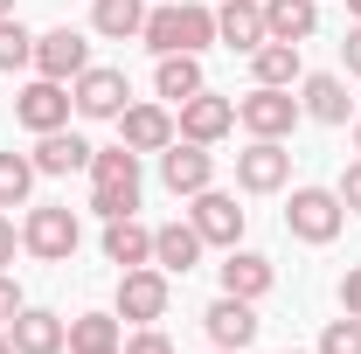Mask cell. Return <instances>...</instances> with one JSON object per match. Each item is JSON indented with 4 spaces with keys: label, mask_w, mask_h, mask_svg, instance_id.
<instances>
[{
    "label": "cell",
    "mask_w": 361,
    "mask_h": 354,
    "mask_svg": "<svg viewBox=\"0 0 361 354\" xmlns=\"http://www.w3.org/2000/svg\"><path fill=\"white\" fill-rule=\"evenodd\" d=\"M139 42L153 56H202L216 42V7L209 0H167V7H146V28Z\"/></svg>",
    "instance_id": "6da1fadb"
},
{
    "label": "cell",
    "mask_w": 361,
    "mask_h": 354,
    "mask_svg": "<svg viewBox=\"0 0 361 354\" xmlns=\"http://www.w3.org/2000/svg\"><path fill=\"white\" fill-rule=\"evenodd\" d=\"M139 153L133 146H97L90 153V216H133L139 209Z\"/></svg>",
    "instance_id": "7a4b0ae2"
},
{
    "label": "cell",
    "mask_w": 361,
    "mask_h": 354,
    "mask_svg": "<svg viewBox=\"0 0 361 354\" xmlns=\"http://www.w3.org/2000/svg\"><path fill=\"white\" fill-rule=\"evenodd\" d=\"M77 209H63V202H35L28 216H21V250L35 257V264H70L77 257Z\"/></svg>",
    "instance_id": "3957f363"
},
{
    "label": "cell",
    "mask_w": 361,
    "mask_h": 354,
    "mask_svg": "<svg viewBox=\"0 0 361 354\" xmlns=\"http://www.w3.org/2000/svg\"><path fill=\"white\" fill-rule=\"evenodd\" d=\"M285 229H292L299 243H334V236L348 229V202H341L334 188H292V202H285Z\"/></svg>",
    "instance_id": "277c9868"
},
{
    "label": "cell",
    "mask_w": 361,
    "mask_h": 354,
    "mask_svg": "<svg viewBox=\"0 0 361 354\" xmlns=\"http://www.w3.org/2000/svg\"><path fill=\"white\" fill-rule=\"evenodd\" d=\"M306 111H299V97L292 90H271V84H250V97H236V126L250 139H292Z\"/></svg>",
    "instance_id": "5b68a950"
},
{
    "label": "cell",
    "mask_w": 361,
    "mask_h": 354,
    "mask_svg": "<svg viewBox=\"0 0 361 354\" xmlns=\"http://www.w3.org/2000/svg\"><path fill=\"white\" fill-rule=\"evenodd\" d=\"M167 299H174V278H167L160 264H133V271H118V319L153 326V319H167Z\"/></svg>",
    "instance_id": "8992f818"
},
{
    "label": "cell",
    "mask_w": 361,
    "mask_h": 354,
    "mask_svg": "<svg viewBox=\"0 0 361 354\" xmlns=\"http://www.w3.org/2000/svg\"><path fill=\"white\" fill-rule=\"evenodd\" d=\"M188 222H195V236H202L209 250H236L250 216L236 209V195H223V188H202V195H188Z\"/></svg>",
    "instance_id": "52a82bcc"
},
{
    "label": "cell",
    "mask_w": 361,
    "mask_h": 354,
    "mask_svg": "<svg viewBox=\"0 0 361 354\" xmlns=\"http://www.w3.org/2000/svg\"><path fill=\"white\" fill-rule=\"evenodd\" d=\"M35 77H49V84H77L90 70V42L84 28H42L35 35V63H28Z\"/></svg>",
    "instance_id": "ba28073f"
},
{
    "label": "cell",
    "mask_w": 361,
    "mask_h": 354,
    "mask_svg": "<svg viewBox=\"0 0 361 354\" xmlns=\"http://www.w3.org/2000/svg\"><path fill=\"white\" fill-rule=\"evenodd\" d=\"M70 111H77V97H70V84H49V77H35V84L14 90V118L28 126V133H63L70 126Z\"/></svg>",
    "instance_id": "9c48e42d"
},
{
    "label": "cell",
    "mask_w": 361,
    "mask_h": 354,
    "mask_svg": "<svg viewBox=\"0 0 361 354\" xmlns=\"http://www.w3.org/2000/svg\"><path fill=\"white\" fill-rule=\"evenodd\" d=\"M160 188L167 195H202V188H216V153L209 146H195V139H174V146H160Z\"/></svg>",
    "instance_id": "30bf717a"
},
{
    "label": "cell",
    "mask_w": 361,
    "mask_h": 354,
    "mask_svg": "<svg viewBox=\"0 0 361 354\" xmlns=\"http://www.w3.org/2000/svg\"><path fill=\"white\" fill-rule=\"evenodd\" d=\"M77 97V118H118L126 104H133V84H126V70H111V63H90L84 77L70 84Z\"/></svg>",
    "instance_id": "8fae6325"
},
{
    "label": "cell",
    "mask_w": 361,
    "mask_h": 354,
    "mask_svg": "<svg viewBox=\"0 0 361 354\" xmlns=\"http://www.w3.org/2000/svg\"><path fill=\"white\" fill-rule=\"evenodd\" d=\"M285 181H292L285 139H250V146L236 153V188H243V195H278Z\"/></svg>",
    "instance_id": "7c38bea8"
},
{
    "label": "cell",
    "mask_w": 361,
    "mask_h": 354,
    "mask_svg": "<svg viewBox=\"0 0 361 354\" xmlns=\"http://www.w3.org/2000/svg\"><path fill=\"white\" fill-rule=\"evenodd\" d=\"M180 139H195V146H216V139L236 133V97H216V90H195L188 104H180Z\"/></svg>",
    "instance_id": "4fadbf2b"
},
{
    "label": "cell",
    "mask_w": 361,
    "mask_h": 354,
    "mask_svg": "<svg viewBox=\"0 0 361 354\" xmlns=\"http://www.w3.org/2000/svg\"><path fill=\"white\" fill-rule=\"evenodd\" d=\"M111 126H118V146H133V153H160V146L180 139V126H174L167 104H126Z\"/></svg>",
    "instance_id": "5bb4252c"
},
{
    "label": "cell",
    "mask_w": 361,
    "mask_h": 354,
    "mask_svg": "<svg viewBox=\"0 0 361 354\" xmlns=\"http://www.w3.org/2000/svg\"><path fill=\"white\" fill-rule=\"evenodd\" d=\"M7 341H14V354H63L70 348V319H56L49 306H21L7 319Z\"/></svg>",
    "instance_id": "9a60e30c"
},
{
    "label": "cell",
    "mask_w": 361,
    "mask_h": 354,
    "mask_svg": "<svg viewBox=\"0 0 361 354\" xmlns=\"http://www.w3.org/2000/svg\"><path fill=\"white\" fill-rule=\"evenodd\" d=\"M202 326H209V341H216V348H250V341H257V326H264V319H257V306H250V299H216V306L202 312Z\"/></svg>",
    "instance_id": "2e32d148"
},
{
    "label": "cell",
    "mask_w": 361,
    "mask_h": 354,
    "mask_svg": "<svg viewBox=\"0 0 361 354\" xmlns=\"http://www.w3.org/2000/svg\"><path fill=\"white\" fill-rule=\"evenodd\" d=\"M216 278H223L229 299H250V306H257L271 285H278V264H271V257H257V250H229L223 264H216Z\"/></svg>",
    "instance_id": "e0dca14e"
},
{
    "label": "cell",
    "mask_w": 361,
    "mask_h": 354,
    "mask_svg": "<svg viewBox=\"0 0 361 354\" xmlns=\"http://www.w3.org/2000/svg\"><path fill=\"white\" fill-rule=\"evenodd\" d=\"M299 111L319 118V126H348L355 97H348V84H341L334 70H313V77H299Z\"/></svg>",
    "instance_id": "ac0fdd59"
},
{
    "label": "cell",
    "mask_w": 361,
    "mask_h": 354,
    "mask_svg": "<svg viewBox=\"0 0 361 354\" xmlns=\"http://www.w3.org/2000/svg\"><path fill=\"white\" fill-rule=\"evenodd\" d=\"M90 153H97V146H90L84 133L63 126V133H42V139H35L28 160H35V174H90Z\"/></svg>",
    "instance_id": "d6986e66"
},
{
    "label": "cell",
    "mask_w": 361,
    "mask_h": 354,
    "mask_svg": "<svg viewBox=\"0 0 361 354\" xmlns=\"http://www.w3.org/2000/svg\"><path fill=\"white\" fill-rule=\"evenodd\" d=\"M216 42L236 49V56H250V49L264 42V0H223L216 7Z\"/></svg>",
    "instance_id": "ffe728a7"
},
{
    "label": "cell",
    "mask_w": 361,
    "mask_h": 354,
    "mask_svg": "<svg viewBox=\"0 0 361 354\" xmlns=\"http://www.w3.org/2000/svg\"><path fill=\"white\" fill-rule=\"evenodd\" d=\"M319 0H264V42H313Z\"/></svg>",
    "instance_id": "44dd1931"
},
{
    "label": "cell",
    "mask_w": 361,
    "mask_h": 354,
    "mask_svg": "<svg viewBox=\"0 0 361 354\" xmlns=\"http://www.w3.org/2000/svg\"><path fill=\"white\" fill-rule=\"evenodd\" d=\"M202 250H209V243H202V236H195V222H160V229H153V264L167 271V278H188V271L202 264Z\"/></svg>",
    "instance_id": "7402d4cb"
},
{
    "label": "cell",
    "mask_w": 361,
    "mask_h": 354,
    "mask_svg": "<svg viewBox=\"0 0 361 354\" xmlns=\"http://www.w3.org/2000/svg\"><path fill=\"white\" fill-rule=\"evenodd\" d=\"M104 264L133 271V264H153V229L139 216H111L104 222Z\"/></svg>",
    "instance_id": "603a6c76"
},
{
    "label": "cell",
    "mask_w": 361,
    "mask_h": 354,
    "mask_svg": "<svg viewBox=\"0 0 361 354\" xmlns=\"http://www.w3.org/2000/svg\"><path fill=\"white\" fill-rule=\"evenodd\" d=\"M250 77L271 90H292L299 77H306V63H299V42H257L250 49Z\"/></svg>",
    "instance_id": "cb8c5ba5"
},
{
    "label": "cell",
    "mask_w": 361,
    "mask_h": 354,
    "mask_svg": "<svg viewBox=\"0 0 361 354\" xmlns=\"http://www.w3.org/2000/svg\"><path fill=\"white\" fill-rule=\"evenodd\" d=\"M153 90H160V104H188L195 90H209L202 56H160V63H153Z\"/></svg>",
    "instance_id": "d4e9b609"
},
{
    "label": "cell",
    "mask_w": 361,
    "mask_h": 354,
    "mask_svg": "<svg viewBox=\"0 0 361 354\" xmlns=\"http://www.w3.org/2000/svg\"><path fill=\"white\" fill-rule=\"evenodd\" d=\"M139 28H146V0H90V35L139 42Z\"/></svg>",
    "instance_id": "484cf974"
},
{
    "label": "cell",
    "mask_w": 361,
    "mask_h": 354,
    "mask_svg": "<svg viewBox=\"0 0 361 354\" xmlns=\"http://www.w3.org/2000/svg\"><path fill=\"white\" fill-rule=\"evenodd\" d=\"M35 160L28 153H0V209H28V195H35Z\"/></svg>",
    "instance_id": "4316f807"
},
{
    "label": "cell",
    "mask_w": 361,
    "mask_h": 354,
    "mask_svg": "<svg viewBox=\"0 0 361 354\" xmlns=\"http://www.w3.org/2000/svg\"><path fill=\"white\" fill-rule=\"evenodd\" d=\"M118 348V312H77L70 319V354H97Z\"/></svg>",
    "instance_id": "83f0119b"
},
{
    "label": "cell",
    "mask_w": 361,
    "mask_h": 354,
    "mask_svg": "<svg viewBox=\"0 0 361 354\" xmlns=\"http://www.w3.org/2000/svg\"><path fill=\"white\" fill-rule=\"evenodd\" d=\"M28 63H35V35H28L14 14H0V70L14 77V70H28Z\"/></svg>",
    "instance_id": "f1b7e54d"
},
{
    "label": "cell",
    "mask_w": 361,
    "mask_h": 354,
    "mask_svg": "<svg viewBox=\"0 0 361 354\" xmlns=\"http://www.w3.org/2000/svg\"><path fill=\"white\" fill-rule=\"evenodd\" d=\"M313 354H361V319L355 312H341V319H326V334H319Z\"/></svg>",
    "instance_id": "f546056e"
},
{
    "label": "cell",
    "mask_w": 361,
    "mask_h": 354,
    "mask_svg": "<svg viewBox=\"0 0 361 354\" xmlns=\"http://www.w3.org/2000/svg\"><path fill=\"white\" fill-rule=\"evenodd\" d=\"M118 354H174V341H167L160 326H139L133 341H118Z\"/></svg>",
    "instance_id": "4dcf8cb0"
},
{
    "label": "cell",
    "mask_w": 361,
    "mask_h": 354,
    "mask_svg": "<svg viewBox=\"0 0 361 354\" xmlns=\"http://www.w3.org/2000/svg\"><path fill=\"white\" fill-rule=\"evenodd\" d=\"M334 195L348 202V216H361V160H348V167H341V181H334Z\"/></svg>",
    "instance_id": "1f68e13d"
},
{
    "label": "cell",
    "mask_w": 361,
    "mask_h": 354,
    "mask_svg": "<svg viewBox=\"0 0 361 354\" xmlns=\"http://www.w3.org/2000/svg\"><path fill=\"white\" fill-rule=\"evenodd\" d=\"M21 306H28V299H21V285H14V278L0 271V326H7V319H14Z\"/></svg>",
    "instance_id": "d6a6232c"
},
{
    "label": "cell",
    "mask_w": 361,
    "mask_h": 354,
    "mask_svg": "<svg viewBox=\"0 0 361 354\" xmlns=\"http://www.w3.org/2000/svg\"><path fill=\"white\" fill-rule=\"evenodd\" d=\"M341 63H348V77H361V21L341 35Z\"/></svg>",
    "instance_id": "836d02e7"
},
{
    "label": "cell",
    "mask_w": 361,
    "mask_h": 354,
    "mask_svg": "<svg viewBox=\"0 0 361 354\" xmlns=\"http://www.w3.org/2000/svg\"><path fill=\"white\" fill-rule=\"evenodd\" d=\"M341 312H355V319H361V264L341 278Z\"/></svg>",
    "instance_id": "e575fe53"
},
{
    "label": "cell",
    "mask_w": 361,
    "mask_h": 354,
    "mask_svg": "<svg viewBox=\"0 0 361 354\" xmlns=\"http://www.w3.org/2000/svg\"><path fill=\"white\" fill-rule=\"evenodd\" d=\"M14 243H21V229H14V216H0V271L14 264Z\"/></svg>",
    "instance_id": "d590c367"
},
{
    "label": "cell",
    "mask_w": 361,
    "mask_h": 354,
    "mask_svg": "<svg viewBox=\"0 0 361 354\" xmlns=\"http://www.w3.org/2000/svg\"><path fill=\"white\" fill-rule=\"evenodd\" d=\"M0 354H14V341H7V334H0Z\"/></svg>",
    "instance_id": "8d00e7d4"
},
{
    "label": "cell",
    "mask_w": 361,
    "mask_h": 354,
    "mask_svg": "<svg viewBox=\"0 0 361 354\" xmlns=\"http://www.w3.org/2000/svg\"><path fill=\"white\" fill-rule=\"evenodd\" d=\"M348 14H355V21H361V0H348Z\"/></svg>",
    "instance_id": "74e56055"
},
{
    "label": "cell",
    "mask_w": 361,
    "mask_h": 354,
    "mask_svg": "<svg viewBox=\"0 0 361 354\" xmlns=\"http://www.w3.org/2000/svg\"><path fill=\"white\" fill-rule=\"evenodd\" d=\"M355 153H361V118H355Z\"/></svg>",
    "instance_id": "f35d334b"
},
{
    "label": "cell",
    "mask_w": 361,
    "mask_h": 354,
    "mask_svg": "<svg viewBox=\"0 0 361 354\" xmlns=\"http://www.w3.org/2000/svg\"><path fill=\"white\" fill-rule=\"evenodd\" d=\"M0 14H14V0H0Z\"/></svg>",
    "instance_id": "ab89813d"
},
{
    "label": "cell",
    "mask_w": 361,
    "mask_h": 354,
    "mask_svg": "<svg viewBox=\"0 0 361 354\" xmlns=\"http://www.w3.org/2000/svg\"><path fill=\"white\" fill-rule=\"evenodd\" d=\"M97 354H118V348H97Z\"/></svg>",
    "instance_id": "60d3db41"
},
{
    "label": "cell",
    "mask_w": 361,
    "mask_h": 354,
    "mask_svg": "<svg viewBox=\"0 0 361 354\" xmlns=\"http://www.w3.org/2000/svg\"><path fill=\"white\" fill-rule=\"evenodd\" d=\"M285 354H306V348H285Z\"/></svg>",
    "instance_id": "b9f144b4"
},
{
    "label": "cell",
    "mask_w": 361,
    "mask_h": 354,
    "mask_svg": "<svg viewBox=\"0 0 361 354\" xmlns=\"http://www.w3.org/2000/svg\"><path fill=\"white\" fill-rule=\"evenodd\" d=\"M216 354H236V348H216Z\"/></svg>",
    "instance_id": "7bdbcfd3"
}]
</instances>
